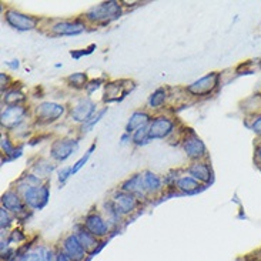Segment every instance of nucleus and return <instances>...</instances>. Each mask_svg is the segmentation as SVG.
I'll list each match as a JSON object with an SVG mask.
<instances>
[{"label": "nucleus", "mask_w": 261, "mask_h": 261, "mask_svg": "<svg viewBox=\"0 0 261 261\" xmlns=\"http://www.w3.org/2000/svg\"><path fill=\"white\" fill-rule=\"evenodd\" d=\"M29 114V109L21 106L5 107L2 112V127L6 130H14L21 126Z\"/></svg>", "instance_id": "10"}, {"label": "nucleus", "mask_w": 261, "mask_h": 261, "mask_svg": "<svg viewBox=\"0 0 261 261\" xmlns=\"http://www.w3.org/2000/svg\"><path fill=\"white\" fill-rule=\"evenodd\" d=\"M79 148V141L76 139H60L55 141L50 147V157L55 162H64Z\"/></svg>", "instance_id": "14"}, {"label": "nucleus", "mask_w": 261, "mask_h": 261, "mask_svg": "<svg viewBox=\"0 0 261 261\" xmlns=\"http://www.w3.org/2000/svg\"><path fill=\"white\" fill-rule=\"evenodd\" d=\"M24 101H26V96L17 89H12L5 93V96H3V103L6 105V107L21 106V103H24Z\"/></svg>", "instance_id": "26"}, {"label": "nucleus", "mask_w": 261, "mask_h": 261, "mask_svg": "<svg viewBox=\"0 0 261 261\" xmlns=\"http://www.w3.org/2000/svg\"><path fill=\"white\" fill-rule=\"evenodd\" d=\"M59 183L64 184L67 181V178L70 176H73V173H71V167H63L62 170H59Z\"/></svg>", "instance_id": "35"}, {"label": "nucleus", "mask_w": 261, "mask_h": 261, "mask_svg": "<svg viewBox=\"0 0 261 261\" xmlns=\"http://www.w3.org/2000/svg\"><path fill=\"white\" fill-rule=\"evenodd\" d=\"M167 99H169V90L166 87H159L150 94L147 105L150 109H160L162 106H164Z\"/></svg>", "instance_id": "24"}, {"label": "nucleus", "mask_w": 261, "mask_h": 261, "mask_svg": "<svg viewBox=\"0 0 261 261\" xmlns=\"http://www.w3.org/2000/svg\"><path fill=\"white\" fill-rule=\"evenodd\" d=\"M176 130V121L169 116H155L148 126V139L150 140H163L167 139Z\"/></svg>", "instance_id": "6"}, {"label": "nucleus", "mask_w": 261, "mask_h": 261, "mask_svg": "<svg viewBox=\"0 0 261 261\" xmlns=\"http://www.w3.org/2000/svg\"><path fill=\"white\" fill-rule=\"evenodd\" d=\"M53 170H55V164L50 162V160H46V159H40V160L32 167L33 174L39 177V178H42V180L43 178H47V177L51 174Z\"/></svg>", "instance_id": "25"}, {"label": "nucleus", "mask_w": 261, "mask_h": 261, "mask_svg": "<svg viewBox=\"0 0 261 261\" xmlns=\"http://www.w3.org/2000/svg\"><path fill=\"white\" fill-rule=\"evenodd\" d=\"M183 150L187 157L193 162L204 160L207 157V147L204 141L198 137L191 128H189V133H186L183 139Z\"/></svg>", "instance_id": "7"}, {"label": "nucleus", "mask_w": 261, "mask_h": 261, "mask_svg": "<svg viewBox=\"0 0 261 261\" xmlns=\"http://www.w3.org/2000/svg\"><path fill=\"white\" fill-rule=\"evenodd\" d=\"M187 173L189 176L196 178L198 183L208 184L212 183L213 180V171L208 162L205 160H198V162H193L187 167Z\"/></svg>", "instance_id": "18"}, {"label": "nucleus", "mask_w": 261, "mask_h": 261, "mask_svg": "<svg viewBox=\"0 0 261 261\" xmlns=\"http://www.w3.org/2000/svg\"><path fill=\"white\" fill-rule=\"evenodd\" d=\"M106 112H107V107H105L103 110H100V112H97V113L94 114V116H93L90 120L87 121V123H85V124L82 126V132H83V133H86V132H90L93 126L99 123L100 119H101V117L105 116V113H106Z\"/></svg>", "instance_id": "30"}, {"label": "nucleus", "mask_w": 261, "mask_h": 261, "mask_svg": "<svg viewBox=\"0 0 261 261\" xmlns=\"http://www.w3.org/2000/svg\"><path fill=\"white\" fill-rule=\"evenodd\" d=\"M248 127L251 128L253 132H254L255 136H258V137H261V113H257L254 116V119H253V121L248 124Z\"/></svg>", "instance_id": "34"}, {"label": "nucleus", "mask_w": 261, "mask_h": 261, "mask_svg": "<svg viewBox=\"0 0 261 261\" xmlns=\"http://www.w3.org/2000/svg\"><path fill=\"white\" fill-rule=\"evenodd\" d=\"M83 226H85L87 231H90L99 240L106 239L107 236L110 234V231H112V224L109 223V220L105 219L99 213L87 214L85 217V221H83Z\"/></svg>", "instance_id": "9"}, {"label": "nucleus", "mask_w": 261, "mask_h": 261, "mask_svg": "<svg viewBox=\"0 0 261 261\" xmlns=\"http://www.w3.org/2000/svg\"><path fill=\"white\" fill-rule=\"evenodd\" d=\"M66 83L69 86H71L73 89H85L89 85V77H87V74L86 73H82V71H79V73H73L70 74L69 77H66Z\"/></svg>", "instance_id": "27"}, {"label": "nucleus", "mask_w": 261, "mask_h": 261, "mask_svg": "<svg viewBox=\"0 0 261 261\" xmlns=\"http://www.w3.org/2000/svg\"><path fill=\"white\" fill-rule=\"evenodd\" d=\"M5 20L10 26V28L16 29L19 32H30L35 30L39 24V19L30 14L21 13L19 10L14 9H9L5 13Z\"/></svg>", "instance_id": "8"}, {"label": "nucleus", "mask_w": 261, "mask_h": 261, "mask_svg": "<svg viewBox=\"0 0 261 261\" xmlns=\"http://www.w3.org/2000/svg\"><path fill=\"white\" fill-rule=\"evenodd\" d=\"M94 148H96V144H92V146L89 147V150L86 151L85 154L82 155V157L79 159L77 162H76L74 164H73V166H71V173H73V174H76L79 170L82 169V167L85 166L86 163H87V160L90 159V155H92V153L94 151Z\"/></svg>", "instance_id": "29"}, {"label": "nucleus", "mask_w": 261, "mask_h": 261, "mask_svg": "<svg viewBox=\"0 0 261 261\" xmlns=\"http://www.w3.org/2000/svg\"><path fill=\"white\" fill-rule=\"evenodd\" d=\"M96 103L90 97L79 99L70 110L71 120L76 123H87L96 114Z\"/></svg>", "instance_id": "11"}, {"label": "nucleus", "mask_w": 261, "mask_h": 261, "mask_svg": "<svg viewBox=\"0 0 261 261\" xmlns=\"http://www.w3.org/2000/svg\"><path fill=\"white\" fill-rule=\"evenodd\" d=\"M255 159L261 163V141L257 144V147H255Z\"/></svg>", "instance_id": "38"}, {"label": "nucleus", "mask_w": 261, "mask_h": 261, "mask_svg": "<svg viewBox=\"0 0 261 261\" xmlns=\"http://www.w3.org/2000/svg\"><path fill=\"white\" fill-rule=\"evenodd\" d=\"M7 66H10L12 69H17V67H19V62H16V63H9V62H7Z\"/></svg>", "instance_id": "39"}, {"label": "nucleus", "mask_w": 261, "mask_h": 261, "mask_svg": "<svg viewBox=\"0 0 261 261\" xmlns=\"http://www.w3.org/2000/svg\"><path fill=\"white\" fill-rule=\"evenodd\" d=\"M132 141H133L136 146H143L147 141H150V139H148V127L139 128L137 132H134L132 134Z\"/></svg>", "instance_id": "28"}, {"label": "nucleus", "mask_w": 261, "mask_h": 261, "mask_svg": "<svg viewBox=\"0 0 261 261\" xmlns=\"http://www.w3.org/2000/svg\"><path fill=\"white\" fill-rule=\"evenodd\" d=\"M12 221H13V219H12V213H9L6 210V208H0V227H2V231L5 233L9 227L12 226Z\"/></svg>", "instance_id": "31"}, {"label": "nucleus", "mask_w": 261, "mask_h": 261, "mask_svg": "<svg viewBox=\"0 0 261 261\" xmlns=\"http://www.w3.org/2000/svg\"><path fill=\"white\" fill-rule=\"evenodd\" d=\"M121 5L117 2H103L90 7L85 14V19L90 23L107 24L121 16Z\"/></svg>", "instance_id": "3"}, {"label": "nucleus", "mask_w": 261, "mask_h": 261, "mask_svg": "<svg viewBox=\"0 0 261 261\" xmlns=\"http://www.w3.org/2000/svg\"><path fill=\"white\" fill-rule=\"evenodd\" d=\"M143 180H144V186H146V191L147 194H157L163 190V181L160 177L157 176L153 171H144L143 173Z\"/></svg>", "instance_id": "22"}, {"label": "nucleus", "mask_w": 261, "mask_h": 261, "mask_svg": "<svg viewBox=\"0 0 261 261\" xmlns=\"http://www.w3.org/2000/svg\"><path fill=\"white\" fill-rule=\"evenodd\" d=\"M64 113H66V106L56 101H43L35 110L36 120L42 124L55 123L59 119H62Z\"/></svg>", "instance_id": "5"}, {"label": "nucleus", "mask_w": 261, "mask_h": 261, "mask_svg": "<svg viewBox=\"0 0 261 261\" xmlns=\"http://www.w3.org/2000/svg\"><path fill=\"white\" fill-rule=\"evenodd\" d=\"M220 85V73L213 71L205 74L201 79L196 80L194 83L186 87V92L189 93L193 97H204V96H210L214 93V90L219 87Z\"/></svg>", "instance_id": "4"}, {"label": "nucleus", "mask_w": 261, "mask_h": 261, "mask_svg": "<svg viewBox=\"0 0 261 261\" xmlns=\"http://www.w3.org/2000/svg\"><path fill=\"white\" fill-rule=\"evenodd\" d=\"M0 77H2V89H5V87H7V83H9V76H7L6 73H2L0 74Z\"/></svg>", "instance_id": "37"}, {"label": "nucleus", "mask_w": 261, "mask_h": 261, "mask_svg": "<svg viewBox=\"0 0 261 261\" xmlns=\"http://www.w3.org/2000/svg\"><path fill=\"white\" fill-rule=\"evenodd\" d=\"M86 29L85 21L79 20H62L51 26V35L55 36H77L83 33Z\"/></svg>", "instance_id": "17"}, {"label": "nucleus", "mask_w": 261, "mask_h": 261, "mask_svg": "<svg viewBox=\"0 0 261 261\" xmlns=\"http://www.w3.org/2000/svg\"><path fill=\"white\" fill-rule=\"evenodd\" d=\"M14 150H16V147H14L13 141L10 140L7 136H2V151L5 154L12 155L14 153Z\"/></svg>", "instance_id": "33"}, {"label": "nucleus", "mask_w": 261, "mask_h": 261, "mask_svg": "<svg viewBox=\"0 0 261 261\" xmlns=\"http://www.w3.org/2000/svg\"><path fill=\"white\" fill-rule=\"evenodd\" d=\"M60 248L63 250L66 254L70 257L73 261H85L87 258V255H90L86 248L83 247V244L79 241L77 236L74 233L66 236L63 240H62V244H60Z\"/></svg>", "instance_id": "15"}, {"label": "nucleus", "mask_w": 261, "mask_h": 261, "mask_svg": "<svg viewBox=\"0 0 261 261\" xmlns=\"http://www.w3.org/2000/svg\"><path fill=\"white\" fill-rule=\"evenodd\" d=\"M114 207L117 213L120 214L121 217H126V216H130L132 213H134L139 205H140V198L136 197L130 193H126V191H117L116 194L112 198Z\"/></svg>", "instance_id": "13"}, {"label": "nucleus", "mask_w": 261, "mask_h": 261, "mask_svg": "<svg viewBox=\"0 0 261 261\" xmlns=\"http://www.w3.org/2000/svg\"><path fill=\"white\" fill-rule=\"evenodd\" d=\"M120 190L130 193V194H133L139 198L146 197L147 191H146V186H144V180H143V173L134 174L130 178H127L126 181H123Z\"/></svg>", "instance_id": "19"}, {"label": "nucleus", "mask_w": 261, "mask_h": 261, "mask_svg": "<svg viewBox=\"0 0 261 261\" xmlns=\"http://www.w3.org/2000/svg\"><path fill=\"white\" fill-rule=\"evenodd\" d=\"M73 233L77 236L79 241L83 244V247L86 248V251H87L89 254L94 253V251L97 250V247L101 244V240H99L97 237H94L90 231H87L83 224L76 227V230H74Z\"/></svg>", "instance_id": "20"}, {"label": "nucleus", "mask_w": 261, "mask_h": 261, "mask_svg": "<svg viewBox=\"0 0 261 261\" xmlns=\"http://www.w3.org/2000/svg\"><path fill=\"white\" fill-rule=\"evenodd\" d=\"M151 116L144 112V110H140V112H134L130 119H128L127 124H126V133L133 134L134 132H137L139 128L148 127L150 123H151Z\"/></svg>", "instance_id": "21"}, {"label": "nucleus", "mask_w": 261, "mask_h": 261, "mask_svg": "<svg viewBox=\"0 0 261 261\" xmlns=\"http://www.w3.org/2000/svg\"><path fill=\"white\" fill-rule=\"evenodd\" d=\"M2 207L17 217L21 214H26V210H28V205L19 194V191L14 190H7L6 193L2 194Z\"/></svg>", "instance_id": "16"}, {"label": "nucleus", "mask_w": 261, "mask_h": 261, "mask_svg": "<svg viewBox=\"0 0 261 261\" xmlns=\"http://www.w3.org/2000/svg\"><path fill=\"white\" fill-rule=\"evenodd\" d=\"M26 240V236L23 234V231L20 230H13L12 233L9 234V239H7V244L9 246H12V244H16V246H19L20 243Z\"/></svg>", "instance_id": "32"}, {"label": "nucleus", "mask_w": 261, "mask_h": 261, "mask_svg": "<svg viewBox=\"0 0 261 261\" xmlns=\"http://www.w3.org/2000/svg\"><path fill=\"white\" fill-rule=\"evenodd\" d=\"M16 191H19V194L23 197L29 208H33V210H40L49 201V186L44 183L40 186H30V184L19 181Z\"/></svg>", "instance_id": "1"}, {"label": "nucleus", "mask_w": 261, "mask_h": 261, "mask_svg": "<svg viewBox=\"0 0 261 261\" xmlns=\"http://www.w3.org/2000/svg\"><path fill=\"white\" fill-rule=\"evenodd\" d=\"M55 261H73V260H71L70 257H69V255L64 253L62 248L59 247V248H56V255H55Z\"/></svg>", "instance_id": "36"}, {"label": "nucleus", "mask_w": 261, "mask_h": 261, "mask_svg": "<svg viewBox=\"0 0 261 261\" xmlns=\"http://www.w3.org/2000/svg\"><path fill=\"white\" fill-rule=\"evenodd\" d=\"M56 250L46 244L26 243L17 250L9 261H55Z\"/></svg>", "instance_id": "2"}, {"label": "nucleus", "mask_w": 261, "mask_h": 261, "mask_svg": "<svg viewBox=\"0 0 261 261\" xmlns=\"http://www.w3.org/2000/svg\"><path fill=\"white\" fill-rule=\"evenodd\" d=\"M174 187L178 191H181V193L191 194V193H196L201 186H200V183L196 178H193L191 176H181L174 181Z\"/></svg>", "instance_id": "23"}, {"label": "nucleus", "mask_w": 261, "mask_h": 261, "mask_svg": "<svg viewBox=\"0 0 261 261\" xmlns=\"http://www.w3.org/2000/svg\"><path fill=\"white\" fill-rule=\"evenodd\" d=\"M134 89L133 82L128 80H117V82H112V83H106L105 87V96H103V101L105 103H113V101H120L124 99Z\"/></svg>", "instance_id": "12"}]
</instances>
